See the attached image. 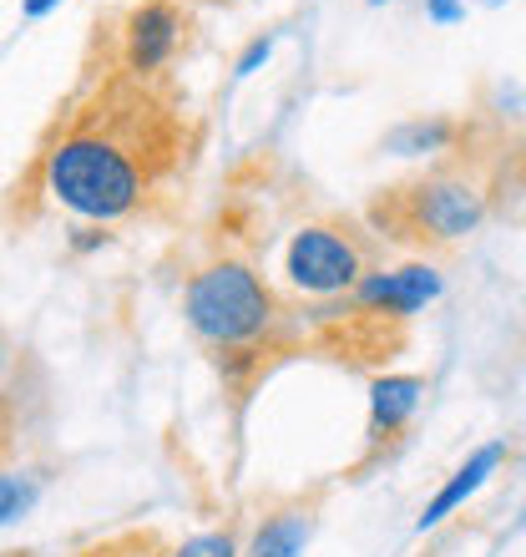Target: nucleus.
<instances>
[{"label": "nucleus", "mask_w": 526, "mask_h": 557, "mask_svg": "<svg viewBox=\"0 0 526 557\" xmlns=\"http://www.w3.org/2000/svg\"><path fill=\"white\" fill-rule=\"evenodd\" d=\"M278 274L304 299H339V294H354V284L370 269H365V249H360V238L350 228L304 223V228H293L284 253H278Z\"/></svg>", "instance_id": "nucleus-3"}, {"label": "nucleus", "mask_w": 526, "mask_h": 557, "mask_svg": "<svg viewBox=\"0 0 526 557\" xmlns=\"http://www.w3.org/2000/svg\"><path fill=\"white\" fill-rule=\"evenodd\" d=\"M421 406H425V381L421 375H405V370H385V375H375V381H370V416H365L370 456L380 451V446H390V441H400V431L415 421Z\"/></svg>", "instance_id": "nucleus-8"}, {"label": "nucleus", "mask_w": 526, "mask_h": 557, "mask_svg": "<svg viewBox=\"0 0 526 557\" xmlns=\"http://www.w3.org/2000/svg\"><path fill=\"white\" fill-rule=\"evenodd\" d=\"M57 5L61 0H21V15H26V21H41V15H51Z\"/></svg>", "instance_id": "nucleus-15"}, {"label": "nucleus", "mask_w": 526, "mask_h": 557, "mask_svg": "<svg viewBox=\"0 0 526 557\" xmlns=\"http://www.w3.org/2000/svg\"><path fill=\"white\" fill-rule=\"evenodd\" d=\"M394 198H400L410 238H421V244H461L486 223L481 183L461 173H430L421 183L400 188Z\"/></svg>", "instance_id": "nucleus-4"}, {"label": "nucleus", "mask_w": 526, "mask_h": 557, "mask_svg": "<svg viewBox=\"0 0 526 557\" xmlns=\"http://www.w3.org/2000/svg\"><path fill=\"white\" fill-rule=\"evenodd\" d=\"M314 543V507H278L253 528L249 557H304Z\"/></svg>", "instance_id": "nucleus-9"}, {"label": "nucleus", "mask_w": 526, "mask_h": 557, "mask_svg": "<svg viewBox=\"0 0 526 557\" xmlns=\"http://www.w3.org/2000/svg\"><path fill=\"white\" fill-rule=\"evenodd\" d=\"M41 188L72 219L102 228L147 198V158L112 122H72L41 152Z\"/></svg>", "instance_id": "nucleus-1"}, {"label": "nucleus", "mask_w": 526, "mask_h": 557, "mask_svg": "<svg viewBox=\"0 0 526 557\" xmlns=\"http://www.w3.org/2000/svg\"><path fill=\"white\" fill-rule=\"evenodd\" d=\"M506 467V441H481L476 451H466V461L446 476V482L430 492V502L421 507V517H415V532H436V528H446L455 512H466L471 502L481 497L486 486L497 482V471Z\"/></svg>", "instance_id": "nucleus-7"}, {"label": "nucleus", "mask_w": 526, "mask_h": 557, "mask_svg": "<svg viewBox=\"0 0 526 557\" xmlns=\"http://www.w3.org/2000/svg\"><path fill=\"white\" fill-rule=\"evenodd\" d=\"M167 557H249L238 547V537L228 528H213V532H192L188 543H177Z\"/></svg>", "instance_id": "nucleus-12"}, {"label": "nucleus", "mask_w": 526, "mask_h": 557, "mask_svg": "<svg viewBox=\"0 0 526 557\" xmlns=\"http://www.w3.org/2000/svg\"><path fill=\"white\" fill-rule=\"evenodd\" d=\"M455 137V122L446 117H410L400 122L390 137H385V147H390L394 158H430V152H446Z\"/></svg>", "instance_id": "nucleus-10"}, {"label": "nucleus", "mask_w": 526, "mask_h": 557, "mask_svg": "<svg viewBox=\"0 0 526 557\" xmlns=\"http://www.w3.org/2000/svg\"><path fill=\"white\" fill-rule=\"evenodd\" d=\"M476 5H501V0H425V15H430L436 26H461Z\"/></svg>", "instance_id": "nucleus-13"}, {"label": "nucleus", "mask_w": 526, "mask_h": 557, "mask_svg": "<svg viewBox=\"0 0 526 557\" xmlns=\"http://www.w3.org/2000/svg\"><path fill=\"white\" fill-rule=\"evenodd\" d=\"M192 30L188 0H137L117 26V61L122 72L147 82V76L167 72L183 51Z\"/></svg>", "instance_id": "nucleus-5"}, {"label": "nucleus", "mask_w": 526, "mask_h": 557, "mask_svg": "<svg viewBox=\"0 0 526 557\" xmlns=\"http://www.w3.org/2000/svg\"><path fill=\"white\" fill-rule=\"evenodd\" d=\"M370 5H385V0H370Z\"/></svg>", "instance_id": "nucleus-17"}, {"label": "nucleus", "mask_w": 526, "mask_h": 557, "mask_svg": "<svg viewBox=\"0 0 526 557\" xmlns=\"http://www.w3.org/2000/svg\"><path fill=\"white\" fill-rule=\"evenodd\" d=\"M213 5H234V0H213Z\"/></svg>", "instance_id": "nucleus-16"}, {"label": "nucleus", "mask_w": 526, "mask_h": 557, "mask_svg": "<svg viewBox=\"0 0 526 557\" xmlns=\"http://www.w3.org/2000/svg\"><path fill=\"white\" fill-rule=\"evenodd\" d=\"M446 294V274L430 259H405L394 269H370L354 284L350 305L370 320H415L421 309H430Z\"/></svg>", "instance_id": "nucleus-6"}, {"label": "nucleus", "mask_w": 526, "mask_h": 557, "mask_svg": "<svg viewBox=\"0 0 526 557\" xmlns=\"http://www.w3.org/2000/svg\"><path fill=\"white\" fill-rule=\"evenodd\" d=\"M36 492H41V476H30V471H5V482H0V522H5V528L26 522L30 507H36Z\"/></svg>", "instance_id": "nucleus-11"}, {"label": "nucleus", "mask_w": 526, "mask_h": 557, "mask_svg": "<svg viewBox=\"0 0 526 557\" xmlns=\"http://www.w3.org/2000/svg\"><path fill=\"white\" fill-rule=\"evenodd\" d=\"M183 324L203 350L223 360L253 355L274 335L278 294L249 259H213L183 284Z\"/></svg>", "instance_id": "nucleus-2"}, {"label": "nucleus", "mask_w": 526, "mask_h": 557, "mask_svg": "<svg viewBox=\"0 0 526 557\" xmlns=\"http://www.w3.org/2000/svg\"><path fill=\"white\" fill-rule=\"evenodd\" d=\"M274 57V36H259V41L249 46V51H243V57H238V66H234V76L238 82H243V76H253L263 66V61Z\"/></svg>", "instance_id": "nucleus-14"}]
</instances>
